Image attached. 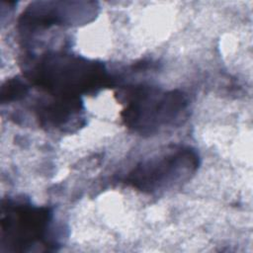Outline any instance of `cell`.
I'll use <instances>...</instances> for the list:
<instances>
[{
  "instance_id": "1",
  "label": "cell",
  "mask_w": 253,
  "mask_h": 253,
  "mask_svg": "<svg viewBox=\"0 0 253 253\" xmlns=\"http://www.w3.org/2000/svg\"><path fill=\"white\" fill-rule=\"evenodd\" d=\"M27 75L48 95L74 98L105 87L110 81L103 63L63 52L42 55Z\"/></svg>"
},
{
  "instance_id": "2",
  "label": "cell",
  "mask_w": 253,
  "mask_h": 253,
  "mask_svg": "<svg viewBox=\"0 0 253 253\" xmlns=\"http://www.w3.org/2000/svg\"><path fill=\"white\" fill-rule=\"evenodd\" d=\"M122 112L125 126L141 135H151L173 126L185 118L189 100L179 90L164 91L150 86H138L126 94Z\"/></svg>"
},
{
  "instance_id": "3",
  "label": "cell",
  "mask_w": 253,
  "mask_h": 253,
  "mask_svg": "<svg viewBox=\"0 0 253 253\" xmlns=\"http://www.w3.org/2000/svg\"><path fill=\"white\" fill-rule=\"evenodd\" d=\"M199 155L186 145H175L137 163L126 183L147 194L165 192L188 182L199 167Z\"/></svg>"
},
{
  "instance_id": "4",
  "label": "cell",
  "mask_w": 253,
  "mask_h": 253,
  "mask_svg": "<svg viewBox=\"0 0 253 253\" xmlns=\"http://www.w3.org/2000/svg\"><path fill=\"white\" fill-rule=\"evenodd\" d=\"M51 218L48 208L8 200L1 207V245L8 251H30L44 242Z\"/></svg>"
},
{
  "instance_id": "5",
  "label": "cell",
  "mask_w": 253,
  "mask_h": 253,
  "mask_svg": "<svg viewBox=\"0 0 253 253\" xmlns=\"http://www.w3.org/2000/svg\"><path fill=\"white\" fill-rule=\"evenodd\" d=\"M98 12L96 2L38 1L25 9L19 24L24 31L29 32L52 26H79L93 21Z\"/></svg>"
},
{
  "instance_id": "6",
  "label": "cell",
  "mask_w": 253,
  "mask_h": 253,
  "mask_svg": "<svg viewBox=\"0 0 253 253\" xmlns=\"http://www.w3.org/2000/svg\"><path fill=\"white\" fill-rule=\"evenodd\" d=\"M49 96L47 100H41L36 107L40 126L49 129H64L75 126L83 111L81 99Z\"/></svg>"
},
{
  "instance_id": "7",
  "label": "cell",
  "mask_w": 253,
  "mask_h": 253,
  "mask_svg": "<svg viewBox=\"0 0 253 253\" xmlns=\"http://www.w3.org/2000/svg\"><path fill=\"white\" fill-rule=\"evenodd\" d=\"M29 92V86L20 78H14L6 81L1 88V102L9 103L24 98Z\"/></svg>"
}]
</instances>
